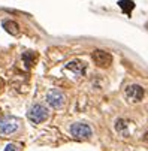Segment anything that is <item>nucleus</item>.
I'll use <instances>...</instances> for the list:
<instances>
[{
    "label": "nucleus",
    "mask_w": 148,
    "mask_h": 151,
    "mask_svg": "<svg viewBox=\"0 0 148 151\" xmlns=\"http://www.w3.org/2000/svg\"><path fill=\"white\" fill-rule=\"evenodd\" d=\"M3 29L8 32V33H11V35H18L19 33V26L15 23V21H12V19H6V21H3Z\"/></svg>",
    "instance_id": "1a4fd4ad"
},
{
    "label": "nucleus",
    "mask_w": 148,
    "mask_h": 151,
    "mask_svg": "<svg viewBox=\"0 0 148 151\" xmlns=\"http://www.w3.org/2000/svg\"><path fill=\"white\" fill-rule=\"evenodd\" d=\"M3 85H5V82H3V79L0 78V91H2V88H3Z\"/></svg>",
    "instance_id": "ddd939ff"
},
{
    "label": "nucleus",
    "mask_w": 148,
    "mask_h": 151,
    "mask_svg": "<svg viewBox=\"0 0 148 151\" xmlns=\"http://www.w3.org/2000/svg\"><path fill=\"white\" fill-rule=\"evenodd\" d=\"M142 139H144V141H145V142H148V132H147V133H145V135H144V138H142Z\"/></svg>",
    "instance_id": "4468645a"
},
{
    "label": "nucleus",
    "mask_w": 148,
    "mask_h": 151,
    "mask_svg": "<svg viewBox=\"0 0 148 151\" xmlns=\"http://www.w3.org/2000/svg\"><path fill=\"white\" fill-rule=\"evenodd\" d=\"M114 127H115V130L118 132V135H121V136H126V138H127V136L130 135V132H129V121H127V120H124V118H117Z\"/></svg>",
    "instance_id": "0eeeda50"
},
{
    "label": "nucleus",
    "mask_w": 148,
    "mask_h": 151,
    "mask_svg": "<svg viewBox=\"0 0 148 151\" xmlns=\"http://www.w3.org/2000/svg\"><path fill=\"white\" fill-rule=\"evenodd\" d=\"M70 135L75 139H90L93 135V130L85 123H75L70 126Z\"/></svg>",
    "instance_id": "f03ea898"
},
{
    "label": "nucleus",
    "mask_w": 148,
    "mask_h": 151,
    "mask_svg": "<svg viewBox=\"0 0 148 151\" xmlns=\"http://www.w3.org/2000/svg\"><path fill=\"white\" fill-rule=\"evenodd\" d=\"M36 54L33 52V51H27V52H24L23 54V61H24V64H26V68H32L33 64H34V61H36Z\"/></svg>",
    "instance_id": "9b49d317"
},
{
    "label": "nucleus",
    "mask_w": 148,
    "mask_h": 151,
    "mask_svg": "<svg viewBox=\"0 0 148 151\" xmlns=\"http://www.w3.org/2000/svg\"><path fill=\"white\" fill-rule=\"evenodd\" d=\"M118 5H120V8H121L126 14H127L129 17L132 15V11H133V8H135V2H132V0H120Z\"/></svg>",
    "instance_id": "9d476101"
},
{
    "label": "nucleus",
    "mask_w": 148,
    "mask_h": 151,
    "mask_svg": "<svg viewBox=\"0 0 148 151\" xmlns=\"http://www.w3.org/2000/svg\"><path fill=\"white\" fill-rule=\"evenodd\" d=\"M19 129V120L15 117H3L0 118V133L12 135Z\"/></svg>",
    "instance_id": "7ed1b4c3"
},
{
    "label": "nucleus",
    "mask_w": 148,
    "mask_h": 151,
    "mask_svg": "<svg viewBox=\"0 0 148 151\" xmlns=\"http://www.w3.org/2000/svg\"><path fill=\"white\" fill-rule=\"evenodd\" d=\"M47 102L50 106H52L54 109H58L65 105V94H63L60 90H51L47 94Z\"/></svg>",
    "instance_id": "423d86ee"
},
{
    "label": "nucleus",
    "mask_w": 148,
    "mask_h": 151,
    "mask_svg": "<svg viewBox=\"0 0 148 151\" xmlns=\"http://www.w3.org/2000/svg\"><path fill=\"white\" fill-rule=\"evenodd\" d=\"M124 94H126V99H127L129 103H138V102H141L144 99L145 91H144V88L141 87V85L132 84V85H129V87L126 88Z\"/></svg>",
    "instance_id": "20e7f679"
},
{
    "label": "nucleus",
    "mask_w": 148,
    "mask_h": 151,
    "mask_svg": "<svg viewBox=\"0 0 148 151\" xmlns=\"http://www.w3.org/2000/svg\"><path fill=\"white\" fill-rule=\"evenodd\" d=\"M66 68L70 69L72 72H75L76 75H84V73H85V69H87V64L84 61H79V60H73V61L68 63Z\"/></svg>",
    "instance_id": "6e6552de"
},
{
    "label": "nucleus",
    "mask_w": 148,
    "mask_h": 151,
    "mask_svg": "<svg viewBox=\"0 0 148 151\" xmlns=\"http://www.w3.org/2000/svg\"><path fill=\"white\" fill-rule=\"evenodd\" d=\"M27 117H29V120H30L32 123H34V124H40V123H44V121L48 120L50 112H48V109H47V106H45V105L36 103V105H33L30 109H29Z\"/></svg>",
    "instance_id": "f257e3e1"
},
{
    "label": "nucleus",
    "mask_w": 148,
    "mask_h": 151,
    "mask_svg": "<svg viewBox=\"0 0 148 151\" xmlns=\"http://www.w3.org/2000/svg\"><path fill=\"white\" fill-rule=\"evenodd\" d=\"M5 151H21V150H19V145H17V144H8Z\"/></svg>",
    "instance_id": "f8f14e48"
},
{
    "label": "nucleus",
    "mask_w": 148,
    "mask_h": 151,
    "mask_svg": "<svg viewBox=\"0 0 148 151\" xmlns=\"http://www.w3.org/2000/svg\"><path fill=\"white\" fill-rule=\"evenodd\" d=\"M91 58H93L94 64L99 68H109L112 64V55L103 50H94L91 54Z\"/></svg>",
    "instance_id": "39448f33"
}]
</instances>
